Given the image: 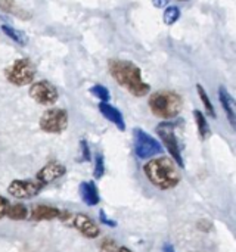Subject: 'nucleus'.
Segmentation results:
<instances>
[{
	"mask_svg": "<svg viewBox=\"0 0 236 252\" xmlns=\"http://www.w3.org/2000/svg\"><path fill=\"white\" fill-rule=\"evenodd\" d=\"M108 66L112 78L133 96L143 97L149 93L151 86L143 81L140 68L136 63L124 59H111Z\"/></svg>",
	"mask_w": 236,
	"mask_h": 252,
	"instance_id": "f257e3e1",
	"label": "nucleus"
},
{
	"mask_svg": "<svg viewBox=\"0 0 236 252\" xmlns=\"http://www.w3.org/2000/svg\"><path fill=\"white\" fill-rule=\"evenodd\" d=\"M143 171L148 180L163 190L173 189L180 182V173L176 164L167 157H160L148 161L143 167Z\"/></svg>",
	"mask_w": 236,
	"mask_h": 252,
	"instance_id": "f03ea898",
	"label": "nucleus"
},
{
	"mask_svg": "<svg viewBox=\"0 0 236 252\" xmlns=\"http://www.w3.org/2000/svg\"><path fill=\"white\" fill-rule=\"evenodd\" d=\"M148 105L155 117L169 121L180 114L183 108V99L173 90H158L151 94Z\"/></svg>",
	"mask_w": 236,
	"mask_h": 252,
	"instance_id": "7ed1b4c3",
	"label": "nucleus"
},
{
	"mask_svg": "<svg viewBox=\"0 0 236 252\" xmlns=\"http://www.w3.org/2000/svg\"><path fill=\"white\" fill-rule=\"evenodd\" d=\"M35 65L28 58L16 59L12 65H9L4 71L6 80L13 86H28L34 83L35 77Z\"/></svg>",
	"mask_w": 236,
	"mask_h": 252,
	"instance_id": "20e7f679",
	"label": "nucleus"
},
{
	"mask_svg": "<svg viewBox=\"0 0 236 252\" xmlns=\"http://www.w3.org/2000/svg\"><path fill=\"white\" fill-rule=\"evenodd\" d=\"M174 128H176L174 123L164 121V123L158 124L157 134L160 136V139L164 143L169 154L179 164V167H183V158H182V152H180V146H179V140H177V136L174 133Z\"/></svg>",
	"mask_w": 236,
	"mask_h": 252,
	"instance_id": "39448f33",
	"label": "nucleus"
},
{
	"mask_svg": "<svg viewBox=\"0 0 236 252\" xmlns=\"http://www.w3.org/2000/svg\"><path fill=\"white\" fill-rule=\"evenodd\" d=\"M68 126V112L62 108L47 109L40 118V128L44 133L59 134Z\"/></svg>",
	"mask_w": 236,
	"mask_h": 252,
	"instance_id": "423d86ee",
	"label": "nucleus"
},
{
	"mask_svg": "<svg viewBox=\"0 0 236 252\" xmlns=\"http://www.w3.org/2000/svg\"><path fill=\"white\" fill-rule=\"evenodd\" d=\"M133 137H135V152L139 158L146 159V158H151V157L163 152V146L160 145V142H157L145 130L135 128Z\"/></svg>",
	"mask_w": 236,
	"mask_h": 252,
	"instance_id": "0eeeda50",
	"label": "nucleus"
},
{
	"mask_svg": "<svg viewBox=\"0 0 236 252\" xmlns=\"http://www.w3.org/2000/svg\"><path fill=\"white\" fill-rule=\"evenodd\" d=\"M28 93H30V97L33 100H35L37 103H40L43 106L53 105L58 100V96H59L58 89L52 83H49L46 80H40V81L31 83Z\"/></svg>",
	"mask_w": 236,
	"mask_h": 252,
	"instance_id": "6e6552de",
	"label": "nucleus"
},
{
	"mask_svg": "<svg viewBox=\"0 0 236 252\" xmlns=\"http://www.w3.org/2000/svg\"><path fill=\"white\" fill-rule=\"evenodd\" d=\"M43 185L37 180H13L9 188L7 193L16 199H30L40 193Z\"/></svg>",
	"mask_w": 236,
	"mask_h": 252,
	"instance_id": "1a4fd4ad",
	"label": "nucleus"
},
{
	"mask_svg": "<svg viewBox=\"0 0 236 252\" xmlns=\"http://www.w3.org/2000/svg\"><path fill=\"white\" fill-rule=\"evenodd\" d=\"M69 224L72 227H75L83 236L89 238V239H95L99 236L101 230L98 227V224L87 216L84 214H75V216H69Z\"/></svg>",
	"mask_w": 236,
	"mask_h": 252,
	"instance_id": "9d476101",
	"label": "nucleus"
},
{
	"mask_svg": "<svg viewBox=\"0 0 236 252\" xmlns=\"http://www.w3.org/2000/svg\"><path fill=\"white\" fill-rule=\"evenodd\" d=\"M65 173H67V168H65L61 162H58V161H50L49 164H46V165L37 173L35 180L40 182V183L44 186V185H49V183H52V182L61 179Z\"/></svg>",
	"mask_w": 236,
	"mask_h": 252,
	"instance_id": "9b49d317",
	"label": "nucleus"
},
{
	"mask_svg": "<svg viewBox=\"0 0 236 252\" xmlns=\"http://www.w3.org/2000/svg\"><path fill=\"white\" fill-rule=\"evenodd\" d=\"M99 111L108 121H111L114 126H117L118 130H121V131L126 130V121H124V117H123V114H121V111L118 108H115L109 102H101L99 103Z\"/></svg>",
	"mask_w": 236,
	"mask_h": 252,
	"instance_id": "f8f14e48",
	"label": "nucleus"
},
{
	"mask_svg": "<svg viewBox=\"0 0 236 252\" xmlns=\"http://www.w3.org/2000/svg\"><path fill=\"white\" fill-rule=\"evenodd\" d=\"M219 100H220V105H222V108H223V111H225L231 126L235 127V100H234L232 94L229 93V90L223 84L219 87Z\"/></svg>",
	"mask_w": 236,
	"mask_h": 252,
	"instance_id": "ddd939ff",
	"label": "nucleus"
},
{
	"mask_svg": "<svg viewBox=\"0 0 236 252\" xmlns=\"http://www.w3.org/2000/svg\"><path fill=\"white\" fill-rule=\"evenodd\" d=\"M61 211L55 207L49 205H35L31 210V219L35 221H44V220H55L59 219Z\"/></svg>",
	"mask_w": 236,
	"mask_h": 252,
	"instance_id": "4468645a",
	"label": "nucleus"
},
{
	"mask_svg": "<svg viewBox=\"0 0 236 252\" xmlns=\"http://www.w3.org/2000/svg\"><path fill=\"white\" fill-rule=\"evenodd\" d=\"M194 118H195V123H197V127H198V133H200V137L202 140L208 139L211 136V128L208 126V121L205 118V115L200 111V109H195L194 111Z\"/></svg>",
	"mask_w": 236,
	"mask_h": 252,
	"instance_id": "2eb2a0df",
	"label": "nucleus"
},
{
	"mask_svg": "<svg viewBox=\"0 0 236 252\" xmlns=\"http://www.w3.org/2000/svg\"><path fill=\"white\" fill-rule=\"evenodd\" d=\"M81 196L84 199L86 204L89 205H96L99 202V196H98V189L92 182H86L81 185Z\"/></svg>",
	"mask_w": 236,
	"mask_h": 252,
	"instance_id": "dca6fc26",
	"label": "nucleus"
},
{
	"mask_svg": "<svg viewBox=\"0 0 236 252\" xmlns=\"http://www.w3.org/2000/svg\"><path fill=\"white\" fill-rule=\"evenodd\" d=\"M1 31H3L9 38H12L15 43H18V44H21V46L28 44V37H27L25 32H22V31H19V30H16V28H13V27H10V25H1Z\"/></svg>",
	"mask_w": 236,
	"mask_h": 252,
	"instance_id": "f3484780",
	"label": "nucleus"
},
{
	"mask_svg": "<svg viewBox=\"0 0 236 252\" xmlns=\"http://www.w3.org/2000/svg\"><path fill=\"white\" fill-rule=\"evenodd\" d=\"M0 10H3V12H6V13H12V15L18 16V18H21V19L30 18L28 13H25L22 9H19V7L16 6L15 0H0Z\"/></svg>",
	"mask_w": 236,
	"mask_h": 252,
	"instance_id": "a211bd4d",
	"label": "nucleus"
},
{
	"mask_svg": "<svg viewBox=\"0 0 236 252\" xmlns=\"http://www.w3.org/2000/svg\"><path fill=\"white\" fill-rule=\"evenodd\" d=\"M197 92H198V96H200V99H201V102H202V105H204L207 114H208L211 118H217L216 109H214V106H213V103H211V100H210V96H208L207 90L204 89V86H202V84H197Z\"/></svg>",
	"mask_w": 236,
	"mask_h": 252,
	"instance_id": "6ab92c4d",
	"label": "nucleus"
},
{
	"mask_svg": "<svg viewBox=\"0 0 236 252\" xmlns=\"http://www.w3.org/2000/svg\"><path fill=\"white\" fill-rule=\"evenodd\" d=\"M180 9L177 6H167L166 10H164V15H163V19H164V24L166 25H173L176 24L179 19H180Z\"/></svg>",
	"mask_w": 236,
	"mask_h": 252,
	"instance_id": "aec40b11",
	"label": "nucleus"
},
{
	"mask_svg": "<svg viewBox=\"0 0 236 252\" xmlns=\"http://www.w3.org/2000/svg\"><path fill=\"white\" fill-rule=\"evenodd\" d=\"M10 220H15V221H19V220H24L27 217V208L21 204H15V205H9V210H7V214H6Z\"/></svg>",
	"mask_w": 236,
	"mask_h": 252,
	"instance_id": "412c9836",
	"label": "nucleus"
},
{
	"mask_svg": "<svg viewBox=\"0 0 236 252\" xmlns=\"http://www.w3.org/2000/svg\"><path fill=\"white\" fill-rule=\"evenodd\" d=\"M89 92H90L95 97H98L101 102H109V100H111V94H109L108 87H105V86H102V84H95V86H92V87L89 89Z\"/></svg>",
	"mask_w": 236,
	"mask_h": 252,
	"instance_id": "4be33fe9",
	"label": "nucleus"
},
{
	"mask_svg": "<svg viewBox=\"0 0 236 252\" xmlns=\"http://www.w3.org/2000/svg\"><path fill=\"white\" fill-rule=\"evenodd\" d=\"M99 250H101V252H117L118 251V245H117V242L114 239L106 238V239H103L101 242Z\"/></svg>",
	"mask_w": 236,
	"mask_h": 252,
	"instance_id": "5701e85b",
	"label": "nucleus"
},
{
	"mask_svg": "<svg viewBox=\"0 0 236 252\" xmlns=\"http://www.w3.org/2000/svg\"><path fill=\"white\" fill-rule=\"evenodd\" d=\"M105 173V165H103V157L99 154L96 157V161H95V177L101 179Z\"/></svg>",
	"mask_w": 236,
	"mask_h": 252,
	"instance_id": "b1692460",
	"label": "nucleus"
},
{
	"mask_svg": "<svg viewBox=\"0 0 236 252\" xmlns=\"http://www.w3.org/2000/svg\"><path fill=\"white\" fill-rule=\"evenodd\" d=\"M7 210H9V202L6 198L0 196V220L7 214Z\"/></svg>",
	"mask_w": 236,
	"mask_h": 252,
	"instance_id": "393cba45",
	"label": "nucleus"
},
{
	"mask_svg": "<svg viewBox=\"0 0 236 252\" xmlns=\"http://www.w3.org/2000/svg\"><path fill=\"white\" fill-rule=\"evenodd\" d=\"M81 151L84 154V161H89L90 159V151H89V146H87V142L86 140H81Z\"/></svg>",
	"mask_w": 236,
	"mask_h": 252,
	"instance_id": "a878e982",
	"label": "nucleus"
},
{
	"mask_svg": "<svg viewBox=\"0 0 236 252\" xmlns=\"http://www.w3.org/2000/svg\"><path fill=\"white\" fill-rule=\"evenodd\" d=\"M170 3V0H152V4L158 9H163V7H167Z\"/></svg>",
	"mask_w": 236,
	"mask_h": 252,
	"instance_id": "bb28decb",
	"label": "nucleus"
},
{
	"mask_svg": "<svg viewBox=\"0 0 236 252\" xmlns=\"http://www.w3.org/2000/svg\"><path fill=\"white\" fill-rule=\"evenodd\" d=\"M117 252H132L130 250H127V248H118V251Z\"/></svg>",
	"mask_w": 236,
	"mask_h": 252,
	"instance_id": "cd10ccee",
	"label": "nucleus"
},
{
	"mask_svg": "<svg viewBox=\"0 0 236 252\" xmlns=\"http://www.w3.org/2000/svg\"><path fill=\"white\" fill-rule=\"evenodd\" d=\"M179 1H186V0H179Z\"/></svg>",
	"mask_w": 236,
	"mask_h": 252,
	"instance_id": "c85d7f7f",
	"label": "nucleus"
}]
</instances>
